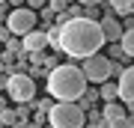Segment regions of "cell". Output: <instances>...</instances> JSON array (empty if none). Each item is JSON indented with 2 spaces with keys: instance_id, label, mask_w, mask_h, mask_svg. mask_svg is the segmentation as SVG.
<instances>
[{
  "instance_id": "cell-10",
  "label": "cell",
  "mask_w": 134,
  "mask_h": 128,
  "mask_svg": "<svg viewBox=\"0 0 134 128\" xmlns=\"http://www.w3.org/2000/svg\"><path fill=\"white\" fill-rule=\"evenodd\" d=\"M125 116H128V113H125V104H122V101H107V104H101V119H104L107 125L122 122Z\"/></svg>"
},
{
  "instance_id": "cell-34",
  "label": "cell",
  "mask_w": 134,
  "mask_h": 128,
  "mask_svg": "<svg viewBox=\"0 0 134 128\" xmlns=\"http://www.w3.org/2000/svg\"><path fill=\"white\" fill-rule=\"evenodd\" d=\"M0 128H3V122H0Z\"/></svg>"
},
{
  "instance_id": "cell-25",
  "label": "cell",
  "mask_w": 134,
  "mask_h": 128,
  "mask_svg": "<svg viewBox=\"0 0 134 128\" xmlns=\"http://www.w3.org/2000/svg\"><path fill=\"white\" fill-rule=\"evenodd\" d=\"M9 6H6V3H0V27H3V24H6V18H9Z\"/></svg>"
},
{
  "instance_id": "cell-11",
  "label": "cell",
  "mask_w": 134,
  "mask_h": 128,
  "mask_svg": "<svg viewBox=\"0 0 134 128\" xmlns=\"http://www.w3.org/2000/svg\"><path fill=\"white\" fill-rule=\"evenodd\" d=\"M107 9L116 18H128V15H134V0H107Z\"/></svg>"
},
{
  "instance_id": "cell-12",
  "label": "cell",
  "mask_w": 134,
  "mask_h": 128,
  "mask_svg": "<svg viewBox=\"0 0 134 128\" xmlns=\"http://www.w3.org/2000/svg\"><path fill=\"white\" fill-rule=\"evenodd\" d=\"M75 104L81 107L83 113H86V110H92V107H98V104H101V101H98V90H96V86H86V92L75 101Z\"/></svg>"
},
{
  "instance_id": "cell-29",
  "label": "cell",
  "mask_w": 134,
  "mask_h": 128,
  "mask_svg": "<svg viewBox=\"0 0 134 128\" xmlns=\"http://www.w3.org/2000/svg\"><path fill=\"white\" fill-rule=\"evenodd\" d=\"M3 107H9V98H6V92H0V110Z\"/></svg>"
},
{
  "instance_id": "cell-19",
  "label": "cell",
  "mask_w": 134,
  "mask_h": 128,
  "mask_svg": "<svg viewBox=\"0 0 134 128\" xmlns=\"http://www.w3.org/2000/svg\"><path fill=\"white\" fill-rule=\"evenodd\" d=\"M15 116H18V122H30L33 107H30V104H15Z\"/></svg>"
},
{
  "instance_id": "cell-17",
  "label": "cell",
  "mask_w": 134,
  "mask_h": 128,
  "mask_svg": "<svg viewBox=\"0 0 134 128\" xmlns=\"http://www.w3.org/2000/svg\"><path fill=\"white\" fill-rule=\"evenodd\" d=\"M3 51L9 54V57H15V60H18L21 54H24V48H21V39H15V36H9V42L3 45Z\"/></svg>"
},
{
  "instance_id": "cell-7",
  "label": "cell",
  "mask_w": 134,
  "mask_h": 128,
  "mask_svg": "<svg viewBox=\"0 0 134 128\" xmlns=\"http://www.w3.org/2000/svg\"><path fill=\"white\" fill-rule=\"evenodd\" d=\"M98 27H101V36H104V45L119 42V36H122V24H119V18H116L110 9H101V21H98Z\"/></svg>"
},
{
  "instance_id": "cell-13",
  "label": "cell",
  "mask_w": 134,
  "mask_h": 128,
  "mask_svg": "<svg viewBox=\"0 0 134 128\" xmlns=\"http://www.w3.org/2000/svg\"><path fill=\"white\" fill-rule=\"evenodd\" d=\"M96 90H98V101H101V104L116 101V81H104L101 86H96Z\"/></svg>"
},
{
  "instance_id": "cell-3",
  "label": "cell",
  "mask_w": 134,
  "mask_h": 128,
  "mask_svg": "<svg viewBox=\"0 0 134 128\" xmlns=\"http://www.w3.org/2000/svg\"><path fill=\"white\" fill-rule=\"evenodd\" d=\"M48 125L51 128H83L86 116L75 101H54L48 110Z\"/></svg>"
},
{
  "instance_id": "cell-9",
  "label": "cell",
  "mask_w": 134,
  "mask_h": 128,
  "mask_svg": "<svg viewBox=\"0 0 134 128\" xmlns=\"http://www.w3.org/2000/svg\"><path fill=\"white\" fill-rule=\"evenodd\" d=\"M21 48H24V54H42L45 48H48L45 27H36V30H30L27 36H21Z\"/></svg>"
},
{
  "instance_id": "cell-15",
  "label": "cell",
  "mask_w": 134,
  "mask_h": 128,
  "mask_svg": "<svg viewBox=\"0 0 134 128\" xmlns=\"http://www.w3.org/2000/svg\"><path fill=\"white\" fill-rule=\"evenodd\" d=\"M60 63H63V54H60V51H51V54H42V69H45V71H54V69L60 66Z\"/></svg>"
},
{
  "instance_id": "cell-14",
  "label": "cell",
  "mask_w": 134,
  "mask_h": 128,
  "mask_svg": "<svg viewBox=\"0 0 134 128\" xmlns=\"http://www.w3.org/2000/svg\"><path fill=\"white\" fill-rule=\"evenodd\" d=\"M119 48H122V54L128 60H134V30H122V36H119Z\"/></svg>"
},
{
  "instance_id": "cell-24",
  "label": "cell",
  "mask_w": 134,
  "mask_h": 128,
  "mask_svg": "<svg viewBox=\"0 0 134 128\" xmlns=\"http://www.w3.org/2000/svg\"><path fill=\"white\" fill-rule=\"evenodd\" d=\"M30 122H36V125H48V113H33V116H30Z\"/></svg>"
},
{
  "instance_id": "cell-32",
  "label": "cell",
  "mask_w": 134,
  "mask_h": 128,
  "mask_svg": "<svg viewBox=\"0 0 134 128\" xmlns=\"http://www.w3.org/2000/svg\"><path fill=\"white\" fill-rule=\"evenodd\" d=\"M0 75H3V63H0Z\"/></svg>"
},
{
  "instance_id": "cell-8",
  "label": "cell",
  "mask_w": 134,
  "mask_h": 128,
  "mask_svg": "<svg viewBox=\"0 0 134 128\" xmlns=\"http://www.w3.org/2000/svg\"><path fill=\"white\" fill-rule=\"evenodd\" d=\"M116 101H122V104L134 101V66H125L122 75L116 77Z\"/></svg>"
},
{
  "instance_id": "cell-33",
  "label": "cell",
  "mask_w": 134,
  "mask_h": 128,
  "mask_svg": "<svg viewBox=\"0 0 134 128\" xmlns=\"http://www.w3.org/2000/svg\"><path fill=\"white\" fill-rule=\"evenodd\" d=\"M0 3H6V0H0Z\"/></svg>"
},
{
  "instance_id": "cell-36",
  "label": "cell",
  "mask_w": 134,
  "mask_h": 128,
  "mask_svg": "<svg viewBox=\"0 0 134 128\" xmlns=\"http://www.w3.org/2000/svg\"><path fill=\"white\" fill-rule=\"evenodd\" d=\"M0 48H3V45H0Z\"/></svg>"
},
{
  "instance_id": "cell-1",
  "label": "cell",
  "mask_w": 134,
  "mask_h": 128,
  "mask_svg": "<svg viewBox=\"0 0 134 128\" xmlns=\"http://www.w3.org/2000/svg\"><path fill=\"white\" fill-rule=\"evenodd\" d=\"M104 48V36H101L98 21L86 18H72L60 27V45L57 51L69 60H86Z\"/></svg>"
},
{
  "instance_id": "cell-31",
  "label": "cell",
  "mask_w": 134,
  "mask_h": 128,
  "mask_svg": "<svg viewBox=\"0 0 134 128\" xmlns=\"http://www.w3.org/2000/svg\"><path fill=\"white\" fill-rule=\"evenodd\" d=\"M0 92H6V75H0Z\"/></svg>"
},
{
  "instance_id": "cell-4",
  "label": "cell",
  "mask_w": 134,
  "mask_h": 128,
  "mask_svg": "<svg viewBox=\"0 0 134 128\" xmlns=\"http://www.w3.org/2000/svg\"><path fill=\"white\" fill-rule=\"evenodd\" d=\"M6 98L15 101V104H30L36 98V81L30 75H6Z\"/></svg>"
},
{
  "instance_id": "cell-30",
  "label": "cell",
  "mask_w": 134,
  "mask_h": 128,
  "mask_svg": "<svg viewBox=\"0 0 134 128\" xmlns=\"http://www.w3.org/2000/svg\"><path fill=\"white\" fill-rule=\"evenodd\" d=\"M125 113H128V116H134V101H128V104H125Z\"/></svg>"
},
{
  "instance_id": "cell-21",
  "label": "cell",
  "mask_w": 134,
  "mask_h": 128,
  "mask_svg": "<svg viewBox=\"0 0 134 128\" xmlns=\"http://www.w3.org/2000/svg\"><path fill=\"white\" fill-rule=\"evenodd\" d=\"M66 15H69V21H72V18H83V6L81 3H69L66 6Z\"/></svg>"
},
{
  "instance_id": "cell-16",
  "label": "cell",
  "mask_w": 134,
  "mask_h": 128,
  "mask_svg": "<svg viewBox=\"0 0 134 128\" xmlns=\"http://www.w3.org/2000/svg\"><path fill=\"white\" fill-rule=\"evenodd\" d=\"M107 60H110V63H122V66H128V57H125V54H122L119 42H113V45L107 48Z\"/></svg>"
},
{
  "instance_id": "cell-2",
  "label": "cell",
  "mask_w": 134,
  "mask_h": 128,
  "mask_svg": "<svg viewBox=\"0 0 134 128\" xmlns=\"http://www.w3.org/2000/svg\"><path fill=\"white\" fill-rule=\"evenodd\" d=\"M86 77L81 66H75V63H60L54 71H48V77H45V90H48V98L54 101H77L81 95L86 92Z\"/></svg>"
},
{
  "instance_id": "cell-35",
  "label": "cell",
  "mask_w": 134,
  "mask_h": 128,
  "mask_svg": "<svg viewBox=\"0 0 134 128\" xmlns=\"http://www.w3.org/2000/svg\"><path fill=\"white\" fill-rule=\"evenodd\" d=\"M45 128H51V125H45Z\"/></svg>"
},
{
  "instance_id": "cell-20",
  "label": "cell",
  "mask_w": 134,
  "mask_h": 128,
  "mask_svg": "<svg viewBox=\"0 0 134 128\" xmlns=\"http://www.w3.org/2000/svg\"><path fill=\"white\" fill-rule=\"evenodd\" d=\"M66 6H69V0H48V3H45V9L54 12V15H60V12H66Z\"/></svg>"
},
{
  "instance_id": "cell-26",
  "label": "cell",
  "mask_w": 134,
  "mask_h": 128,
  "mask_svg": "<svg viewBox=\"0 0 134 128\" xmlns=\"http://www.w3.org/2000/svg\"><path fill=\"white\" fill-rule=\"evenodd\" d=\"M69 3H81V6H101L104 0H69Z\"/></svg>"
},
{
  "instance_id": "cell-23",
  "label": "cell",
  "mask_w": 134,
  "mask_h": 128,
  "mask_svg": "<svg viewBox=\"0 0 134 128\" xmlns=\"http://www.w3.org/2000/svg\"><path fill=\"white\" fill-rule=\"evenodd\" d=\"M45 3H48V0H24V6H27V9H45Z\"/></svg>"
},
{
  "instance_id": "cell-22",
  "label": "cell",
  "mask_w": 134,
  "mask_h": 128,
  "mask_svg": "<svg viewBox=\"0 0 134 128\" xmlns=\"http://www.w3.org/2000/svg\"><path fill=\"white\" fill-rule=\"evenodd\" d=\"M27 75L33 77V81H39V77H48V71H45L42 66H30V69H27Z\"/></svg>"
},
{
  "instance_id": "cell-18",
  "label": "cell",
  "mask_w": 134,
  "mask_h": 128,
  "mask_svg": "<svg viewBox=\"0 0 134 128\" xmlns=\"http://www.w3.org/2000/svg\"><path fill=\"white\" fill-rule=\"evenodd\" d=\"M0 122H3V128H15V122H18L15 107H3V110H0Z\"/></svg>"
},
{
  "instance_id": "cell-5",
  "label": "cell",
  "mask_w": 134,
  "mask_h": 128,
  "mask_svg": "<svg viewBox=\"0 0 134 128\" xmlns=\"http://www.w3.org/2000/svg\"><path fill=\"white\" fill-rule=\"evenodd\" d=\"M3 27L9 30V36L21 39V36H27L30 30L39 27V15H36L33 9H27V6H21V9H12V12H9V18H6Z\"/></svg>"
},
{
  "instance_id": "cell-27",
  "label": "cell",
  "mask_w": 134,
  "mask_h": 128,
  "mask_svg": "<svg viewBox=\"0 0 134 128\" xmlns=\"http://www.w3.org/2000/svg\"><path fill=\"white\" fill-rule=\"evenodd\" d=\"M119 24H122V30H134V15H128V18H122Z\"/></svg>"
},
{
  "instance_id": "cell-28",
  "label": "cell",
  "mask_w": 134,
  "mask_h": 128,
  "mask_svg": "<svg viewBox=\"0 0 134 128\" xmlns=\"http://www.w3.org/2000/svg\"><path fill=\"white\" fill-rule=\"evenodd\" d=\"M83 128H107V122H104V119H96V122H86Z\"/></svg>"
},
{
  "instance_id": "cell-6",
  "label": "cell",
  "mask_w": 134,
  "mask_h": 128,
  "mask_svg": "<svg viewBox=\"0 0 134 128\" xmlns=\"http://www.w3.org/2000/svg\"><path fill=\"white\" fill-rule=\"evenodd\" d=\"M81 71H83L86 84L101 86L104 81H110V60H107V57H101V54H92V57H86V60H83Z\"/></svg>"
}]
</instances>
